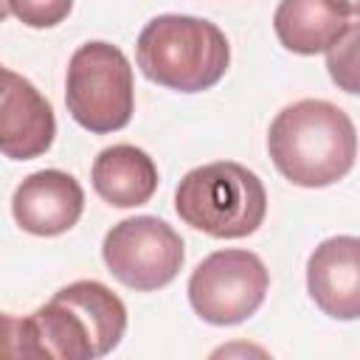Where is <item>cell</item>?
I'll use <instances>...</instances> for the list:
<instances>
[{
  "label": "cell",
  "mask_w": 360,
  "mask_h": 360,
  "mask_svg": "<svg viewBox=\"0 0 360 360\" xmlns=\"http://www.w3.org/2000/svg\"><path fill=\"white\" fill-rule=\"evenodd\" d=\"M124 332V301L107 284L79 278L22 318V357L96 360L110 354Z\"/></svg>",
  "instance_id": "cell-1"
},
{
  "label": "cell",
  "mask_w": 360,
  "mask_h": 360,
  "mask_svg": "<svg viewBox=\"0 0 360 360\" xmlns=\"http://www.w3.org/2000/svg\"><path fill=\"white\" fill-rule=\"evenodd\" d=\"M267 152L278 174L292 186L326 188L352 172L357 129L338 104L326 98H301L273 118Z\"/></svg>",
  "instance_id": "cell-2"
},
{
  "label": "cell",
  "mask_w": 360,
  "mask_h": 360,
  "mask_svg": "<svg viewBox=\"0 0 360 360\" xmlns=\"http://www.w3.org/2000/svg\"><path fill=\"white\" fill-rule=\"evenodd\" d=\"M141 73L177 93L211 90L231 65V45L222 28L191 14L152 17L135 42Z\"/></svg>",
  "instance_id": "cell-3"
},
{
  "label": "cell",
  "mask_w": 360,
  "mask_h": 360,
  "mask_svg": "<svg viewBox=\"0 0 360 360\" xmlns=\"http://www.w3.org/2000/svg\"><path fill=\"white\" fill-rule=\"evenodd\" d=\"M177 217L214 239H242L267 217V191L256 172L233 160L202 163L174 188Z\"/></svg>",
  "instance_id": "cell-4"
},
{
  "label": "cell",
  "mask_w": 360,
  "mask_h": 360,
  "mask_svg": "<svg viewBox=\"0 0 360 360\" xmlns=\"http://www.w3.org/2000/svg\"><path fill=\"white\" fill-rule=\"evenodd\" d=\"M65 104L70 118L93 135L124 129L135 112V82L127 53L104 39L79 45L68 62Z\"/></svg>",
  "instance_id": "cell-5"
},
{
  "label": "cell",
  "mask_w": 360,
  "mask_h": 360,
  "mask_svg": "<svg viewBox=\"0 0 360 360\" xmlns=\"http://www.w3.org/2000/svg\"><path fill=\"white\" fill-rule=\"evenodd\" d=\"M270 290L264 262L245 248L208 253L188 276V304L211 326H236L259 312Z\"/></svg>",
  "instance_id": "cell-6"
},
{
  "label": "cell",
  "mask_w": 360,
  "mask_h": 360,
  "mask_svg": "<svg viewBox=\"0 0 360 360\" xmlns=\"http://www.w3.org/2000/svg\"><path fill=\"white\" fill-rule=\"evenodd\" d=\"M101 259L124 287L152 292L177 278L186 262V248L166 219L141 214L127 217L107 231Z\"/></svg>",
  "instance_id": "cell-7"
},
{
  "label": "cell",
  "mask_w": 360,
  "mask_h": 360,
  "mask_svg": "<svg viewBox=\"0 0 360 360\" xmlns=\"http://www.w3.org/2000/svg\"><path fill=\"white\" fill-rule=\"evenodd\" d=\"M56 115L51 101L20 73L0 70V155L34 160L51 149Z\"/></svg>",
  "instance_id": "cell-8"
},
{
  "label": "cell",
  "mask_w": 360,
  "mask_h": 360,
  "mask_svg": "<svg viewBox=\"0 0 360 360\" xmlns=\"http://www.w3.org/2000/svg\"><path fill=\"white\" fill-rule=\"evenodd\" d=\"M84 211L79 180L62 169H39L28 174L11 194L14 222L31 236L68 233Z\"/></svg>",
  "instance_id": "cell-9"
},
{
  "label": "cell",
  "mask_w": 360,
  "mask_h": 360,
  "mask_svg": "<svg viewBox=\"0 0 360 360\" xmlns=\"http://www.w3.org/2000/svg\"><path fill=\"white\" fill-rule=\"evenodd\" d=\"M307 290L323 315L354 321L360 315V239L352 233L323 239L307 259Z\"/></svg>",
  "instance_id": "cell-10"
},
{
  "label": "cell",
  "mask_w": 360,
  "mask_h": 360,
  "mask_svg": "<svg viewBox=\"0 0 360 360\" xmlns=\"http://www.w3.org/2000/svg\"><path fill=\"white\" fill-rule=\"evenodd\" d=\"M357 17L360 3L352 0H281L273 14V31L287 51L315 56L335 45Z\"/></svg>",
  "instance_id": "cell-11"
},
{
  "label": "cell",
  "mask_w": 360,
  "mask_h": 360,
  "mask_svg": "<svg viewBox=\"0 0 360 360\" xmlns=\"http://www.w3.org/2000/svg\"><path fill=\"white\" fill-rule=\"evenodd\" d=\"M90 180L96 194L115 208H138L158 191V166L135 143H112L93 160Z\"/></svg>",
  "instance_id": "cell-12"
},
{
  "label": "cell",
  "mask_w": 360,
  "mask_h": 360,
  "mask_svg": "<svg viewBox=\"0 0 360 360\" xmlns=\"http://www.w3.org/2000/svg\"><path fill=\"white\" fill-rule=\"evenodd\" d=\"M357 39H360V22H354L335 45L323 51L332 82L346 93H357Z\"/></svg>",
  "instance_id": "cell-13"
},
{
  "label": "cell",
  "mask_w": 360,
  "mask_h": 360,
  "mask_svg": "<svg viewBox=\"0 0 360 360\" xmlns=\"http://www.w3.org/2000/svg\"><path fill=\"white\" fill-rule=\"evenodd\" d=\"M8 8L28 28H53L70 14L73 0H8Z\"/></svg>",
  "instance_id": "cell-14"
},
{
  "label": "cell",
  "mask_w": 360,
  "mask_h": 360,
  "mask_svg": "<svg viewBox=\"0 0 360 360\" xmlns=\"http://www.w3.org/2000/svg\"><path fill=\"white\" fill-rule=\"evenodd\" d=\"M0 357H22V318L0 312Z\"/></svg>",
  "instance_id": "cell-15"
},
{
  "label": "cell",
  "mask_w": 360,
  "mask_h": 360,
  "mask_svg": "<svg viewBox=\"0 0 360 360\" xmlns=\"http://www.w3.org/2000/svg\"><path fill=\"white\" fill-rule=\"evenodd\" d=\"M8 11H11V8H8V0H0V22L8 17Z\"/></svg>",
  "instance_id": "cell-16"
},
{
  "label": "cell",
  "mask_w": 360,
  "mask_h": 360,
  "mask_svg": "<svg viewBox=\"0 0 360 360\" xmlns=\"http://www.w3.org/2000/svg\"><path fill=\"white\" fill-rule=\"evenodd\" d=\"M352 3H360V0H352Z\"/></svg>",
  "instance_id": "cell-17"
},
{
  "label": "cell",
  "mask_w": 360,
  "mask_h": 360,
  "mask_svg": "<svg viewBox=\"0 0 360 360\" xmlns=\"http://www.w3.org/2000/svg\"><path fill=\"white\" fill-rule=\"evenodd\" d=\"M0 70H3V65H0Z\"/></svg>",
  "instance_id": "cell-18"
}]
</instances>
